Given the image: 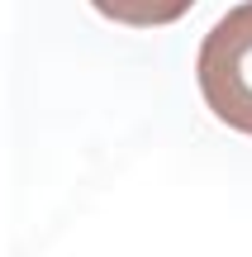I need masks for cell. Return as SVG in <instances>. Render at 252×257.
I'll return each instance as SVG.
<instances>
[{
	"instance_id": "obj_1",
	"label": "cell",
	"mask_w": 252,
	"mask_h": 257,
	"mask_svg": "<svg viewBox=\"0 0 252 257\" xmlns=\"http://www.w3.org/2000/svg\"><path fill=\"white\" fill-rule=\"evenodd\" d=\"M195 81L209 114L252 138V0L233 5L200 38Z\"/></svg>"
},
{
	"instance_id": "obj_2",
	"label": "cell",
	"mask_w": 252,
	"mask_h": 257,
	"mask_svg": "<svg viewBox=\"0 0 252 257\" xmlns=\"http://www.w3.org/2000/svg\"><path fill=\"white\" fill-rule=\"evenodd\" d=\"M200 0H91L95 15H105L110 24L124 29H162V24H176L195 10Z\"/></svg>"
}]
</instances>
